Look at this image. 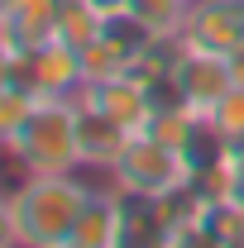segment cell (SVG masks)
Masks as SVG:
<instances>
[{"instance_id": "10", "label": "cell", "mask_w": 244, "mask_h": 248, "mask_svg": "<svg viewBox=\"0 0 244 248\" xmlns=\"http://www.w3.org/2000/svg\"><path fill=\"white\" fill-rule=\"evenodd\" d=\"M120 210H124V196L115 186H96L87 210H82V224L72 234V248H115L120 244Z\"/></svg>"}, {"instance_id": "15", "label": "cell", "mask_w": 244, "mask_h": 248, "mask_svg": "<svg viewBox=\"0 0 244 248\" xmlns=\"http://www.w3.org/2000/svg\"><path fill=\"white\" fill-rule=\"evenodd\" d=\"M211 124L225 134V139H240L244 134V86H235V91L220 95V105L211 110Z\"/></svg>"}, {"instance_id": "11", "label": "cell", "mask_w": 244, "mask_h": 248, "mask_svg": "<svg viewBox=\"0 0 244 248\" xmlns=\"http://www.w3.org/2000/svg\"><path fill=\"white\" fill-rule=\"evenodd\" d=\"M58 10H62V0H5V15H10L15 38H19V53H29V48L53 38Z\"/></svg>"}, {"instance_id": "13", "label": "cell", "mask_w": 244, "mask_h": 248, "mask_svg": "<svg viewBox=\"0 0 244 248\" xmlns=\"http://www.w3.org/2000/svg\"><path fill=\"white\" fill-rule=\"evenodd\" d=\"M187 5L192 0H129L124 15H134L153 38H177L182 33V19H187Z\"/></svg>"}, {"instance_id": "2", "label": "cell", "mask_w": 244, "mask_h": 248, "mask_svg": "<svg viewBox=\"0 0 244 248\" xmlns=\"http://www.w3.org/2000/svg\"><path fill=\"white\" fill-rule=\"evenodd\" d=\"M19 157V167L29 177H48V172H77L82 153H77V100L72 95H43L29 124L0 143Z\"/></svg>"}, {"instance_id": "1", "label": "cell", "mask_w": 244, "mask_h": 248, "mask_svg": "<svg viewBox=\"0 0 244 248\" xmlns=\"http://www.w3.org/2000/svg\"><path fill=\"white\" fill-rule=\"evenodd\" d=\"M96 186H87L77 172H48V177H29L10 196L15 205V224H19V244H43V248H62L72 244L82 210L91 201Z\"/></svg>"}, {"instance_id": "19", "label": "cell", "mask_w": 244, "mask_h": 248, "mask_svg": "<svg viewBox=\"0 0 244 248\" xmlns=\"http://www.w3.org/2000/svg\"><path fill=\"white\" fill-rule=\"evenodd\" d=\"M225 62H230V77H235V86H244V48H235Z\"/></svg>"}, {"instance_id": "3", "label": "cell", "mask_w": 244, "mask_h": 248, "mask_svg": "<svg viewBox=\"0 0 244 248\" xmlns=\"http://www.w3.org/2000/svg\"><path fill=\"white\" fill-rule=\"evenodd\" d=\"M192 172H196V162H192L187 153L158 143L153 134H134V139L124 143V153L115 157V167H110V186L124 191V196L158 201V196L187 186V182H192Z\"/></svg>"}, {"instance_id": "8", "label": "cell", "mask_w": 244, "mask_h": 248, "mask_svg": "<svg viewBox=\"0 0 244 248\" xmlns=\"http://www.w3.org/2000/svg\"><path fill=\"white\" fill-rule=\"evenodd\" d=\"M19 81L38 95H77V86H87L82 53L58 43V38H48V43H38L29 53H19Z\"/></svg>"}, {"instance_id": "12", "label": "cell", "mask_w": 244, "mask_h": 248, "mask_svg": "<svg viewBox=\"0 0 244 248\" xmlns=\"http://www.w3.org/2000/svg\"><path fill=\"white\" fill-rule=\"evenodd\" d=\"M101 29H105V19L96 15V10L87 5V0H62V10H58V29H53V38L82 53V48H87V43H91V38H96Z\"/></svg>"}, {"instance_id": "4", "label": "cell", "mask_w": 244, "mask_h": 248, "mask_svg": "<svg viewBox=\"0 0 244 248\" xmlns=\"http://www.w3.org/2000/svg\"><path fill=\"white\" fill-rule=\"evenodd\" d=\"M235 91V77H230V62L215 58V53H192V48H177L173 58V72H168V86L163 95H177L192 115L211 120V110L220 105V95Z\"/></svg>"}, {"instance_id": "14", "label": "cell", "mask_w": 244, "mask_h": 248, "mask_svg": "<svg viewBox=\"0 0 244 248\" xmlns=\"http://www.w3.org/2000/svg\"><path fill=\"white\" fill-rule=\"evenodd\" d=\"M38 100H43V95L29 91L24 81H15V86H5V91H0V143H10V139L29 124V115L38 110Z\"/></svg>"}, {"instance_id": "7", "label": "cell", "mask_w": 244, "mask_h": 248, "mask_svg": "<svg viewBox=\"0 0 244 248\" xmlns=\"http://www.w3.org/2000/svg\"><path fill=\"white\" fill-rule=\"evenodd\" d=\"M72 100H77V153H82V167L110 172L115 157L124 153V143H129L134 134H129L115 115H105L91 95H87V86H77Z\"/></svg>"}, {"instance_id": "9", "label": "cell", "mask_w": 244, "mask_h": 248, "mask_svg": "<svg viewBox=\"0 0 244 248\" xmlns=\"http://www.w3.org/2000/svg\"><path fill=\"white\" fill-rule=\"evenodd\" d=\"M87 95H91L105 115H115L129 134H144V129H149V115L158 110V100H163V91L149 86V81H139L134 72L110 77V81H101V86H87Z\"/></svg>"}, {"instance_id": "16", "label": "cell", "mask_w": 244, "mask_h": 248, "mask_svg": "<svg viewBox=\"0 0 244 248\" xmlns=\"http://www.w3.org/2000/svg\"><path fill=\"white\" fill-rule=\"evenodd\" d=\"M0 244H19V224H15V205L0 191Z\"/></svg>"}, {"instance_id": "5", "label": "cell", "mask_w": 244, "mask_h": 248, "mask_svg": "<svg viewBox=\"0 0 244 248\" xmlns=\"http://www.w3.org/2000/svg\"><path fill=\"white\" fill-rule=\"evenodd\" d=\"M177 48L215 53V58H230L235 48H244V0H192Z\"/></svg>"}, {"instance_id": "18", "label": "cell", "mask_w": 244, "mask_h": 248, "mask_svg": "<svg viewBox=\"0 0 244 248\" xmlns=\"http://www.w3.org/2000/svg\"><path fill=\"white\" fill-rule=\"evenodd\" d=\"M87 5H91L101 19H115V15H124V10H129V0H87Z\"/></svg>"}, {"instance_id": "6", "label": "cell", "mask_w": 244, "mask_h": 248, "mask_svg": "<svg viewBox=\"0 0 244 248\" xmlns=\"http://www.w3.org/2000/svg\"><path fill=\"white\" fill-rule=\"evenodd\" d=\"M149 43H153V33L144 29L134 15H115V19H105V29L82 48L87 86H101V81H110V77H124V72L134 67V58H139Z\"/></svg>"}, {"instance_id": "17", "label": "cell", "mask_w": 244, "mask_h": 248, "mask_svg": "<svg viewBox=\"0 0 244 248\" xmlns=\"http://www.w3.org/2000/svg\"><path fill=\"white\" fill-rule=\"evenodd\" d=\"M19 81V53L15 48H0V91Z\"/></svg>"}]
</instances>
